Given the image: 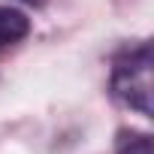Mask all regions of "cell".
<instances>
[{"label":"cell","instance_id":"6da1fadb","mask_svg":"<svg viewBox=\"0 0 154 154\" xmlns=\"http://www.w3.org/2000/svg\"><path fill=\"white\" fill-rule=\"evenodd\" d=\"M109 88L121 106L151 118V45L148 42L127 45L124 51L115 54Z\"/></svg>","mask_w":154,"mask_h":154},{"label":"cell","instance_id":"7a4b0ae2","mask_svg":"<svg viewBox=\"0 0 154 154\" xmlns=\"http://www.w3.org/2000/svg\"><path fill=\"white\" fill-rule=\"evenodd\" d=\"M27 33H30V18L21 9L0 6V51L15 45V42H21Z\"/></svg>","mask_w":154,"mask_h":154},{"label":"cell","instance_id":"3957f363","mask_svg":"<svg viewBox=\"0 0 154 154\" xmlns=\"http://www.w3.org/2000/svg\"><path fill=\"white\" fill-rule=\"evenodd\" d=\"M115 154H154L151 136L148 133H136V130H121L118 142H115Z\"/></svg>","mask_w":154,"mask_h":154}]
</instances>
